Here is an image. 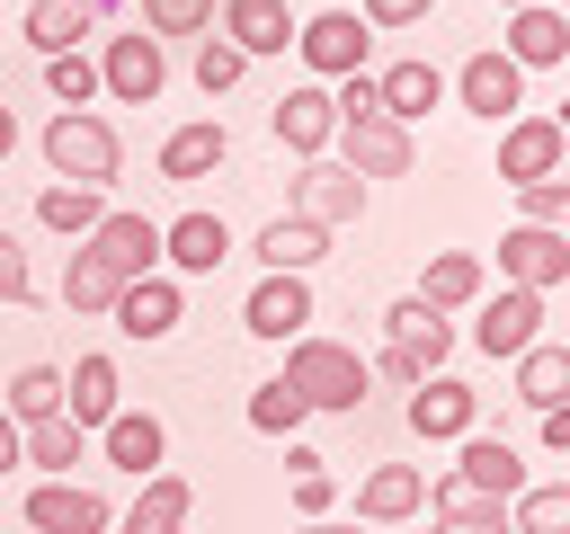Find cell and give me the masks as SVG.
<instances>
[{
    "label": "cell",
    "instance_id": "cell-7",
    "mask_svg": "<svg viewBox=\"0 0 570 534\" xmlns=\"http://www.w3.org/2000/svg\"><path fill=\"white\" fill-rule=\"evenodd\" d=\"M543 320H552V294H525V285H499V294H481L472 303V347L481 356H525L534 338H543Z\"/></svg>",
    "mask_w": 570,
    "mask_h": 534
},
{
    "label": "cell",
    "instance_id": "cell-52",
    "mask_svg": "<svg viewBox=\"0 0 570 534\" xmlns=\"http://www.w3.org/2000/svg\"><path fill=\"white\" fill-rule=\"evenodd\" d=\"M89 9H98V18H107V9H125V0H89Z\"/></svg>",
    "mask_w": 570,
    "mask_h": 534
},
{
    "label": "cell",
    "instance_id": "cell-28",
    "mask_svg": "<svg viewBox=\"0 0 570 534\" xmlns=\"http://www.w3.org/2000/svg\"><path fill=\"white\" fill-rule=\"evenodd\" d=\"M383 347H401V356H419L428 374H445V356H454V320L428 312L419 294H401V303L383 312Z\"/></svg>",
    "mask_w": 570,
    "mask_h": 534
},
{
    "label": "cell",
    "instance_id": "cell-18",
    "mask_svg": "<svg viewBox=\"0 0 570 534\" xmlns=\"http://www.w3.org/2000/svg\"><path fill=\"white\" fill-rule=\"evenodd\" d=\"M116 507L89 490V481H36L27 490V534H107Z\"/></svg>",
    "mask_w": 570,
    "mask_h": 534
},
{
    "label": "cell",
    "instance_id": "cell-31",
    "mask_svg": "<svg viewBox=\"0 0 570 534\" xmlns=\"http://www.w3.org/2000/svg\"><path fill=\"white\" fill-rule=\"evenodd\" d=\"M428 534H508V498H472L454 472L428 481Z\"/></svg>",
    "mask_w": 570,
    "mask_h": 534
},
{
    "label": "cell",
    "instance_id": "cell-22",
    "mask_svg": "<svg viewBox=\"0 0 570 534\" xmlns=\"http://www.w3.org/2000/svg\"><path fill=\"white\" fill-rule=\"evenodd\" d=\"M98 454H107L125 481H151V472H169V427H160L151 409H116V418L98 427Z\"/></svg>",
    "mask_w": 570,
    "mask_h": 534
},
{
    "label": "cell",
    "instance_id": "cell-35",
    "mask_svg": "<svg viewBox=\"0 0 570 534\" xmlns=\"http://www.w3.org/2000/svg\"><path fill=\"white\" fill-rule=\"evenodd\" d=\"M508 534H570V481H525L508 498Z\"/></svg>",
    "mask_w": 570,
    "mask_h": 534
},
{
    "label": "cell",
    "instance_id": "cell-49",
    "mask_svg": "<svg viewBox=\"0 0 570 534\" xmlns=\"http://www.w3.org/2000/svg\"><path fill=\"white\" fill-rule=\"evenodd\" d=\"M294 534H356V516H312V525H294Z\"/></svg>",
    "mask_w": 570,
    "mask_h": 534
},
{
    "label": "cell",
    "instance_id": "cell-30",
    "mask_svg": "<svg viewBox=\"0 0 570 534\" xmlns=\"http://www.w3.org/2000/svg\"><path fill=\"white\" fill-rule=\"evenodd\" d=\"M18 36H27L45 62H53V53H89V36H98V9H89V0H27Z\"/></svg>",
    "mask_w": 570,
    "mask_h": 534
},
{
    "label": "cell",
    "instance_id": "cell-2",
    "mask_svg": "<svg viewBox=\"0 0 570 534\" xmlns=\"http://www.w3.org/2000/svg\"><path fill=\"white\" fill-rule=\"evenodd\" d=\"M36 151H45V169L62 178V187H116V169H125V142H116V125L98 116V107H53L45 116V134H36Z\"/></svg>",
    "mask_w": 570,
    "mask_h": 534
},
{
    "label": "cell",
    "instance_id": "cell-34",
    "mask_svg": "<svg viewBox=\"0 0 570 534\" xmlns=\"http://www.w3.org/2000/svg\"><path fill=\"white\" fill-rule=\"evenodd\" d=\"M98 214H107V196H98V187H62V178H45V187H36V222H45V231H62V240H89V231H98Z\"/></svg>",
    "mask_w": 570,
    "mask_h": 534
},
{
    "label": "cell",
    "instance_id": "cell-10",
    "mask_svg": "<svg viewBox=\"0 0 570 534\" xmlns=\"http://www.w3.org/2000/svg\"><path fill=\"white\" fill-rule=\"evenodd\" d=\"M445 89H454V107H463V116H481V125H508V116H525V71H517L499 44L463 53V71H454Z\"/></svg>",
    "mask_w": 570,
    "mask_h": 534
},
{
    "label": "cell",
    "instance_id": "cell-24",
    "mask_svg": "<svg viewBox=\"0 0 570 534\" xmlns=\"http://www.w3.org/2000/svg\"><path fill=\"white\" fill-rule=\"evenodd\" d=\"M249 258H258V276H312V267L330 258V231L303 222V214H276V222H258Z\"/></svg>",
    "mask_w": 570,
    "mask_h": 534
},
{
    "label": "cell",
    "instance_id": "cell-37",
    "mask_svg": "<svg viewBox=\"0 0 570 534\" xmlns=\"http://www.w3.org/2000/svg\"><path fill=\"white\" fill-rule=\"evenodd\" d=\"M116 294H125V285H116V276H107V267L71 240V267H62V312H107Z\"/></svg>",
    "mask_w": 570,
    "mask_h": 534
},
{
    "label": "cell",
    "instance_id": "cell-9",
    "mask_svg": "<svg viewBox=\"0 0 570 534\" xmlns=\"http://www.w3.org/2000/svg\"><path fill=\"white\" fill-rule=\"evenodd\" d=\"M401 418H410V436H419V445H454V436H472V427H481V392H472L463 374H428V383H410V392H401Z\"/></svg>",
    "mask_w": 570,
    "mask_h": 534
},
{
    "label": "cell",
    "instance_id": "cell-39",
    "mask_svg": "<svg viewBox=\"0 0 570 534\" xmlns=\"http://www.w3.org/2000/svg\"><path fill=\"white\" fill-rule=\"evenodd\" d=\"M142 36H214V0H142Z\"/></svg>",
    "mask_w": 570,
    "mask_h": 534
},
{
    "label": "cell",
    "instance_id": "cell-50",
    "mask_svg": "<svg viewBox=\"0 0 570 534\" xmlns=\"http://www.w3.org/2000/svg\"><path fill=\"white\" fill-rule=\"evenodd\" d=\"M18 151V107H0V160Z\"/></svg>",
    "mask_w": 570,
    "mask_h": 534
},
{
    "label": "cell",
    "instance_id": "cell-4",
    "mask_svg": "<svg viewBox=\"0 0 570 534\" xmlns=\"http://www.w3.org/2000/svg\"><path fill=\"white\" fill-rule=\"evenodd\" d=\"M294 53H303V71L330 89V80L365 71V53H374V27H365L356 9H312V18H294Z\"/></svg>",
    "mask_w": 570,
    "mask_h": 534
},
{
    "label": "cell",
    "instance_id": "cell-17",
    "mask_svg": "<svg viewBox=\"0 0 570 534\" xmlns=\"http://www.w3.org/2000/svg\"><path fill=\"white\" fill-rule=\"evenodd\" d=\"M223 258H232V222H223V214H205V205H196V214L160 222V276H178V285H187V276H214Z\"/></svg>",
    "mask_w": 570,
    "mask_h": 534
},
{
    "label": "cell",
    "instance_id": "cell-38",
    "mask_svg": "<svg viewBox=\"0 0 570 534\" xmlns=\"http://www.w3.org/2000/svg\"><path fill=\"white\" fill-rule=\"evenodd\" d=\"M303 418H312V409H303V392H294L285 374H267V383L249 392V427H258V436H294Z\"/></svg>",
    "mask_w": 570,
    "mask_h": 534
},
{
    "label": "cell",
    "instance_id": "cell-3",
    "mask_svg": "<svg viewBox=\"0 0 570 534\" xmlns=\"http://www.w3.org/2000/svg\"><path fill=\"white\" fill-rule=\"evenodd\" d=\"M365 205H374V187L347 169V160H303L294 178H285V214H303V222H321V231H347V222H365Z\"/></svg>",
    "mask_w": 570,
    "mask_h": 534
},
{
    "label": "cell",
    "instance_id": "cell-15",
    "mask_svg": "<svg viewBox=\"0 0 570 534\" xmlns=\"http://www.w3.org/2000/svg\"><path fill=\"white\" fill-rule=\"evenodd\" d=\"M267 134H276L294 160H321V151L338 142V107H330V89H321V80H294V89L267 107Z\"/></svg>",
    "mask_w": 570,
    "mask_h": 534
},
{
    "label": "cell",
    "instance_id": "cell-51",
    "mask_svg": "<svg viewBox=\"0 0 570 534\" xmlns=\"http://www.w3.org/2000/svg\"><path fill=\"white\" fill-rule=\"evenodd\" d=\"M490 9H499V18H508V9H534V0H490Z\"/></svg>",
    "mask_w": 570,
    "mask_h": 534
},
{
    "label": "cell",
    "instance_id": "cell-14",
    "mask_svg": "<svg viewBox=\"0 0 570 534\" xmlns=\"http://www.w3.org/2000/svg\"><path fill=\"white\" fill-rule=\"evenodd\" d=\"M214 36L240 62H276V53H294V9L285 0H214Z\"/></svg>",
    "mask_w": 570,
    "mask_h": 534
},
{
    "label": "cell",
    "instance_id": "cell-48",
    "mask_svg": "<svg viewBox=\"0 0 570 534\" xmlns=\"http://www.w3.org/2000/svg\"><path fill=\"white\" fill-rule=\"evenodd\" d=\"M0 472H18V418L0 409Z\"/></svg>",
    "mask_w": 570,
    "mask_h": 534
},
{
    "label": "cell",
    "instance_id": "cell-46",
    "mask_svg": "<svg viewBox=\"0 0 570 534\" xmlns=\"http://www.w3.org/2000/svg\"><path fill=\"white\" fill-rule=\"evenodd\" d=\"M365 374H374V383H392V392L428 383V365H419V356H401V347H374V356H365Z\"/></svg>",
    "mask_w": 570,
    "mask_h": 534
},
{
    "label": "cell",
    "instance_id": "cell-29",
    "mask_svg": "<svg viewBox=\"0 0 570 534\" xmlns=\"http://www.w3.org/2000/svg\"><path fill=\"white\" fill-rule=\"evenodd\" d=\"M223 160H232V134H223V116H187V125L160 142V178H178V187L214 178Z\"/></svg>",
    "mask_w": 570,
    "mask_h": 534
},
{
    "label": "cell",
    "instance_id": "cell-32",
    "mask_svg": "<svg viewBox=\"0 0 570 534\" xmlns=\"http://www.w3.org/2000/svg\"><path fill=\"white\" fill-rule=\"evenodd\" d=\"M508 374H517V400L543 418V409H570V347L561 338H534L525 356H508Z\"/></svg>",
    "mask_w": 570,
    "mask_h": 534
},
{
    "label": "cell",
    "instance_id": "cell-13",
    "mask_svg": "<svg viewBox=\"0 0 570 534\" xmlns=\"http://www.w3.org/2000/svg\"><path fill=\"white\" fill-rule=\"evenodd\" d=\"M107 320H116V338H134V347H160V338L187 320V285H178V276H134V285L107 303Z\"/></svg>",
    "mask_w": 570,
    "mask_h": 534
},
{
    "label": "cell",
    "instance_id": "cell-36",
    "mask_svg": "<svg viewBox=\"0 0 570 534\" xmlns=\"http://www.w3.org/2000/svg\"><path fill=\"white\" fill-rule=\"evenodd\" d=\"M0 409H9L18 427L53 418V409H62V365H18V374H9V392H0Z\"/></svg>",
    "mask_w": 570,
    "mask_h": 534
},
{
    "label": "cell",
    "instance_id": "cell-6",
    "mask_svg": "<svg viewBox=\"0 0 570 534\" xmlns=\"http://www.w3.org/2000/svg\"><path fill=\"white\" fill-rule=\"evenodd\" d=\"M89 62H98V98H116V107H151V98L169 89V53H160V36H142V27H134V36H107Z\"/></svg>",
    "mask_w": 570,
    "mask_h": 534
},
{
    "label": "cell",
    "instance_id": "cell-20",
    "mask_svg": "<svg viewBox=\"0 0 570 534\" xmlns=\"http://www.w3.org/2000/svg\"><path fill=\"white\" fill-rule=\"evenodd\" d=\"M454 481H463L472 498H517L534 472H525V454H517L508 436H481V427H472V436H454Z\"/></svg>",
    "mask_w": 570,
    "mask_h": 534
},
{
    "label": "cell",
    "instance_id": "cell-21",
    "mask_svg": "<svg viewBox=\"0 0 570 534\" xmlns=\"http://www.w3.org/2000/svg\"><path fill=\"white\" fill-rule=\"evenodd\" d=\"M116 409H125V374H116V356H71V365H62V418L98 436Z\"/></svg>",
    "mask_w": 570,
    "mask_h": 534
},
{
    "label": "cell",
    "instance_id": "cell-16",
    "mask_svg": "<svg viewBox=\"0 0 570 534\" xmlns=\"http://www.w3.org/2000/svg\"><path fill=\"white\" fill-rule=\"evenodd\" d=\"M321 312H312V276H258L249 285V303H240V329L249 338H267V347H285V338H303Z\"/></svg>",
    "mask_w": 570,
    "mask_h": 534
},
{
    "label": "cell",
    "instance_id": "cell-43",
    "mask_svg": "<svg viewBox=\"0 0 570 534\" xmlns=\"http://www.w3.org/2000/svg\"><path fill=\"white\" fill-rule=\"evenodd\" d=\"M312 516H338V481H330L321 463L294 472V525H312Z\"/></svg>",
    "mask_w": 570,
    "mask_h": 534
},
{
    "label": "cell",
    "instance_id": "cell-23",
    "mask_svg": "<svg viewBox=\"0 0 570 534\" xmlns=\"http://www.w3.org/2000/svg\"><path fill=\"white\" fill-rule=\"evenodd\" d=\"M374 107H383L392 125H419L428 107H445V71H436L428 53H401V62L374 71Z\"/></svg>",
    "mask_w": 570,
    "mask_h": 534
},
{
    "label": "cell",
    "instance_id": "cell-42",
    "mask_svg": "<svg viewBox=\"0 0 570 534\" xmlns=\"http://www.w3.org/2000/svg\"><path fill=\"white\" fill-rule=\"evenodd\" d=\"M240 71H249V62H240V53L223 44V36H196V89H205V98L240 89Z\"/></svg>",
    "mask_w": 570,
    "mask_h": 534
},
{
    "label": "cell",
    "instance_id": "cell-45",
    "mask_svg": "<svg viewBox=\"0 0 570 534\" xmlns=\"http://www.w3.org/2000/svg\"><path fill=\"white\" fill-rule=\"evenodd\" d=\"M0 303H36V267H27L18 231H0Z\"/></svg>",
    "mask_w": 570,
    "mask_h": 534
},
{
    "label": "cell",
    "instance_id": "cell-5",
    "mask_svg": "<svg viewBox=\"0 0 570 534\" xmlns=\"http://www.w3.org/2000/svg\"><path fill=\"white\" fill-rule=\"evenodd\" d=\"M570 169V125L552 107H525L499 125V178L508 187H534V178H561Z\"/></svg>",
    "mask_w": 570,
    "mask_h": 534
},
{
    "label": "cell",
    "instance_id": "cell-44",
    "mask_svg": "<svg viewBox=\"0 0 570 534\" xmlns=\"http://www.w3.org/2000/svg\"><path fill=\"white\" fill-rule=\"evenodd\" d=\"M356 18H365L374 36H401V27H428L436 0H356Z\"/></svg>",
    "mask_w": 570,
    "mask_h": 534
},
{
    "label": "cell",
    "instance_id": "cell-12",
    "mask_svg": "<svg viewBox=\"0 0 570 534\" xmlns=\"http://www.w3.org/2000/svg\"><path fill=\"white\" fill-rule=\"evenodd\" d=\"M80 249H89V258H98L116 285L160 276V222H151V214H116V205H107V214H98V231H89Z\"/></svg>",
    "mask_w": 570,
    "mask_h": 534
},
{
    "label": "cell",
    "instance_id": "cell-8",
    "mask_svg": "<svg viewBox=\"0 0 570 534\" xmlns=\"http://www.w3.org/2000/svg\"><path fill=\"white\" fill-rule=\"evenodd\" d=\"M338 160L374 187V178H410L419 169V142H410V125H392L383 107H365V116H338Z\"/></svg>",
    "mask_w": 570,
    "mask_h": 534
},
{
    "label": "cell",
    "instance_id": "cell-26",
    "mask_svg": "<svg viewBox=\"0 0 570 534\" xmlns=\"http://www.w3.org/2000/svg\"><path fill=\"white\" fill-rule=\"evenodd\" d=\"M187 516H196L187 472H151V481H134V507H125L107 534H187Z\"/></svg>",
    "mask_w": 570,
    "mask_h": 534
},
{
    "label": "cell",
    "instance_id": "cell-27",
    "mask_svg": "<svg viewBox=\"0 0 570 534\" xmlns=\"http://www.w3.org/2000/svg\"><path fill=\"white\" fill-rule=\"evenodd\" d=\"M481 294H490L481 249H436V258L419 267V303H428V312H445V320H454V312H472Z\"/></svg>",
    "mask_w": 570,
    "mask_h": 534
},
{
    "label": "cell",
    "instance_id": "cell-25",
    "mask_svg": "<svg viewBox=\"0 0 570 534\" xmlns=\"http://www.w3.org/2000/svg\"><path fill=\"white\" fill-rule=\"evenodd\" d=\"M428 507V472L419 463H374L356 481V525H410Z\"/></svg>",
    "mask_w": 570,
    "mask_h": 534
},
{
    "label": "cell",
    "instance_id": "cell-19",
    "mask_svg": "<svg viewBox=\"0 0 570 534\" xmlns=\"http://www.w3.org/2000/svg\"><path fill=\"white\" fill-rule=\"evenodd\" d=\"M499 53H508L517 71H561V62H570V18H561L552 0H534V9H508V27H499Z\"/></svg>",
    "mask_w": 570,
    "mask_h": 534
},
{
    "label": "cell",
    "instance_id": "cell-40",
    "mask_svg": "<svg viewBox=\"0 0 570 534\" xmlns=\"http://www.w3.org/2000/svg\"><path fill=\"white\" fill-rule=\"evenodd\" d=\"M45 89H53V107H89L98 98V62L89 53H53L45 62Z\"/></svg>",
    "mask_w": 570,
    "mask_h": 534
},
{
    "label": "cell",
    "instance_id": "cell-41",
    "mask_svg": "<svg viewBox=\"0 0 570 534\" xmlns=\"http://www.w3.org/2000/svg\"><path fill=\"white\" fill-rule=\"evenodd\" d=\"M517 222L570 231V178H534V187H517Z\"/></svg>",
    "mask_w": 570,
    "mask_h": 534
},
{
    "label": "cell",
    "instance_id": "cell-11",
    "mask_svg": "<svg viewBox=\"0 0 570 534\" xmlns=\"http://www.w3.org/2000/svg\"><path fill=\"white\" fill-rule=\"evenodd\" d=\"M499 285H525V294H561V285H570V231H543V222H508V231H499Z\"/></svg>",
    "mask_w": 570,
    "mask_h": 534
},
{
    "label": "cell",
    "instance_id": "cell-33",
    "mask_svg": "<svg viewBox=\"0 0 570 534\" xmlns=\"http://www.w3.org/2000/svg\"><path fill=\"white\" fill-rule=\"evenodd\" d=\"M18 463H36L45 481H71V463H89V427H71V418L53 409V418L18 427Z\"/></svg>",
    "mask_w": 570,
    "mask_h": 534
},
{
    "label": "cell",
    "instance_id": "cell-1",
    "mask_svg": "<svg viewBox=\"0 0 570 534\" xmlns=\"http://www.w3.org/2000/svg\"><path fill=\"white\" fill-rule=\"evenodd\" d=\"M285 383L303 392V409H312V418H356V409H365V392H374L365 356H356V347H338V338H321V329L285 338Z\"/></svg>",
    "mask_w": 570,
    "mask_h": 534
},
{
    "label": "cell",
    "instance_id": "cell-47",
    "mask_svg": "<svg viewBox=\"0 0 570 534\" xmlns=\"http://www.w3.org/2000/svg\"><path fill=\"white\" fill-rule=\"evenodd\" d=\"M543 454H570V409H543Z\"/></svg>",
    "mask_w": 570,
    "mask_h": 534
}]
</instances>
